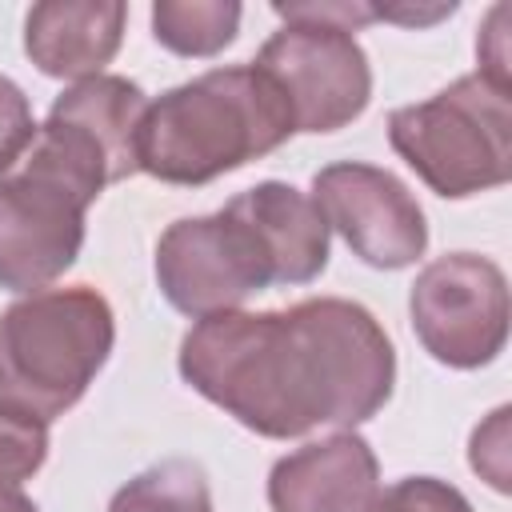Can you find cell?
<instances>
[{
  "instance_id": "obj_13",
  "label": "cell",
  "mask_w": 512,
  "mask_h": 512,
  "mask_svg": "<svg viewBox=\"0 0 512 512\" xmlns=\"http://www.w3.org/2000/svg\"><path fill=\"white\" fill-rule=\"evenodd\" d=\"M236 200L260 224L276 256L280 284H312L328 268V224L316 212L312 196L284 180H260L236 192Z\"/></svg>"
},
{
  "instance_id": "obj_14",
  "label": "cell",
  "mask_w": 512,
  "mask_h": 512,
  "mask_svg": "<svg viewBox=\"0 0 512 512\" xmlns=\"http://www.w3.org/2000/svg\"><path fill=\"white\" fill-rule=\"evenodd\" d=\"M244 8L236 0H156L152 36L176 56H216L240 32Z\"/></svg>"
},
{
  "instance_id": "obj_6",
  "label": "cell",
  "mask_w": 512,
  "mask_h": 512,
  "mask_svg": "<svg viewBox=\"0 0 512 512\" xmlns=\"http://www.w3.org/2000/svg\"><path fill=\"white\" fill-rule=\"evenodd\" d=\"M96 192L40 148L0 176V288L40 292L56 284L84 248V212Z\"/></svg>"
},
{
  "instance_id": "obj_9",
  "label": "cell",
  "mask_w": 512,
  "mask_h": 512,
  "mask_svg": "<svg viewBox=\"0 0 512 512\" xmlns=\"http://www.w3.org/2000/svg\"><path fill=\"white\" fill-rule=\"evenodd\" d=\"M312 204L368 268H408L428 248V220L408 184L364 160H336L312 176Z\"/></svg>"
},
{
  "instance_id": "obj_7",
  "label": "cell",
  "mask_w": 512,
  "mask_h": 512,
  "mask_svg": "<svg viewBox=\"0 0 512 512\" xmlns=\"http://www.w3.org/2000/svg\"><path fill=\"white\" fill-rule=\"evenodd\" d=\"M408 316L432 360L460 372L484 368L508 344V276L480 252H444L420 268Z\"/></svg>"
},
{
  "instance_id": "obj_17",
  "label": "cell",
  "mask_w": 512,
  "mask_h": 512,
  "mask_svg": "<svg viewBox=\"0 0 512 512\" xmlns=\"http://www.w3.org/2000/svg\"><path fill=\"white\" fill-rule=\"evenodd\" d=\"M48 460V424L0 412V484L36 476Z\"/></svg>"
},
{
  "instance_id": "obj_18",
  "label": "cell",
  "mask_w": 512,
  "mask_h": 512,
  "mask_svg": "<svg viewBox=\"0 0 512 512\" xmlns=\"http://www.w3.org/2000/svg\"><path fill=\"white\" fill-rule=\"evenodd\" d=\"M36 128L40 124L32 120V104L24 88L12 76H0V176L12 172V164H20V156L36 140Z\"/></svg>"
},
{
  "instance_id": "obj_4",
  "label": "cell",
  "mask_w": 512,
  "mask_h": 512,
  "mask_svg": "<svg viewBox=\"0 0 512 512\" xmlns=\"http://www.w3.org/2000/svg\"><path fill=\"white\" fill-rule=\"evenodd\" d=\"M392 152L444 200H464L512 176V84L468 72L420 104L388 112Z\"/></svg>"
},
{
  "instance_id": "obj_15",
  "label": "cell",
  "mask_w": 512,
  "mask_h": 512,
  "mask_svg": "<svg viewBox=\"0 0 512 512\" xmlns=\"http://www.w3.org/2000/svg\"><path fill=\"white\" fill-rule=\"evenodd\" d=\"M108 512H212L208 476L200 464L172 456L116 488Z\"/></svg>"
},
{
  "instance_id": "obj_11",
  "label": "cell",
  "mask_w": 512,
  "mask_h": 512,
  "mask_svg": "<svg viewBox=\"0 0 512 512\" xmlns=\"http://www.w3.org/2000/svg\"><path fill=\"white\" fill-rule=\"evenodd\" d=\"M124 24L120 0H44L28 8L24 52L52 80H88L120 52Z\"/></svg>"
},
{
  "instance_id": "obj_3",
  "label": "cell",
  "mask_w": 512,
  "mask_h": 512,
  "mask_svg": "<svg viewBox=\"0 0 512 512\" xmlns=\"http://www.w3.org/2000/svg\"><path fill=\"white\" fill-rule=\"evenodd\" d=\"M112 304L92 284L40 288L0 312V412L52 424L108 364Z\"/></svg>"
},
{
  "instance_id": "obj_12",
  "label": "cell",
  "mask_w": 512,
  "mask_h": 512,
  "mask_svg": "<svg viewBox=\"0 0 512 512\" xmlns=\"http://www.w3.org/2000/svg\"><path fill=\"white\" fill-rule=\"evenodd\" d=\"M148 112V96L136 80L128 76H112V72H100V76H88V80H76L72 88H64L48 116L76 128L112 168V180H128L140 172V160H136V140H140V120Z\"/></svg>"
},
{
  "instance_id": "obj_10",
  "label": "cell",
  "mask_w": 512,
  "mask_h": 512,
  "mask_svg": "<svg viewBox=\"0 0 512 512\" xmlns=\"http://www.w3.org/2000/svg\"><path fill=\"white\" fill-rule=\"evenodd\" d=\"M380 484L372 444L344 428L280 456L268 472L272 512H360Z\"/></svg>"
},
{
  "instance_id": "obj_5",
  "label": "cell",
  "mask_w": 512,
  "mask_h": 512,
  "mask_svg": "<svg viewBox=\"0 0 512 512\" xmlns=\"http://www.w3.org/2000/svg\"><path fill=\"white\" fill-rule=\"evenodd\" d=\"M156 284L176 312L204 320L236 312L252 292L280 284V272L260 224L232 196L220 212L180 216L160 232Z\"/></svg>"
},
{
  "instance_id": "obj_2",
  "label": "cell",
  "mask_w": 512,
  "mask_h": 512,
  "mask_svg": "<svg viewBox=\"0 0 512 512\" xmlns=\"http://www.w3.org/2000/svg\"><path fill=\"white\" fill-rule=\"evenodd\" d=\"M292 132V108L276 80L252 60L224 64L148 100L136 160L164 184L200 188L276 152Z\"/></svg>"
},
{
  "instance_id": "obj_20",
  "label": "cell",
  "mask_w": 512,
  "mask_h": 512,
  "mask_svg": "<svg viewBox=\"0 0 512 512\" xmlns=\"http://www.w3.org/2000/svg\"><path fill=\"white\" fill-rule=\"evenodd\" d=\"M456 4H436V8H412V4H392V8H376V20H392V24H436L444 16H452Z\"/></svg>"
},
{
  "instance_id": "obj_19",
  "label": "cell",
  "mask_w": 512,
  "mask_h": 512,
  "mask_svg": "<svg viewBox=\"0 0 512 512\" xmlns=\"http://www.w3.org/2000/svg\"><path fill=\"white\" fill-rule=\"evenodd\" d=\"M508 416H512V408L500 404V408L472 432V448H468L472 472H480L496 492H508V488H512V472H508Z\"/></svg>"
},
{
  "instance_id": "obj_16",
  "label": "cell",
  "mask_w": 512,
  "mask_h": 512,
  "mask_svg": "<svg viewBox=\"0 0 512 512\" xmlns=\"http://www.w3.org/2000/svg\"><path fill=\"white\" fill-rule=\"evenodd\" d=\"M360 512H472L468 496L436 476H404L388 484L384 492L376 488Z\"/></svg>"
},
{
  "instance_id": "obj_21",
  "label": "cell",
  "mask_w": 512,
  "mask_h": 512,
  "mask_svg": "<svg viewBox=\"0 0 512 512\" xmlns=\"http://www.w3.org/2000/svg\"><path fill=\"white\" fill-rule=\"evenodd\" d=\"M0 512H40L32 496L20 492V484H0Z\"/></svg>"
},
{
  "instance_id": "obj_8",
  "label": "cell",
  "mask_w": 512,
  "mask_h": 512,
  "mask_svg": "<svg viewBox=\"0 0 512 512\" xmlns=\"http://www.w3.org/2000/svg\"><path fill=\"white\" fill-rule=\"evenodd\" d=\"M292 108L296 132H336L372 100V64L360 40L336 24L284 20L252 60Z\"/></svg>"
},
{
  "instance_id": "obj_1",
  "label": "cell",
  "mask_w": 512,
  "mask_h": 512,
  "mask_svg": "<svg viewBox=\"0 0 512 512\" xmlns=\"http://www.w3.org/2000/svg\"><path fill=\"white\" fill-rule=\"evenodd\" d=\"M176 364L192 392L268 440H296L320 424L356 428L396 384L388 332L344 296L204 316L184 332Z\"/></svg>"
}]
</instances>
